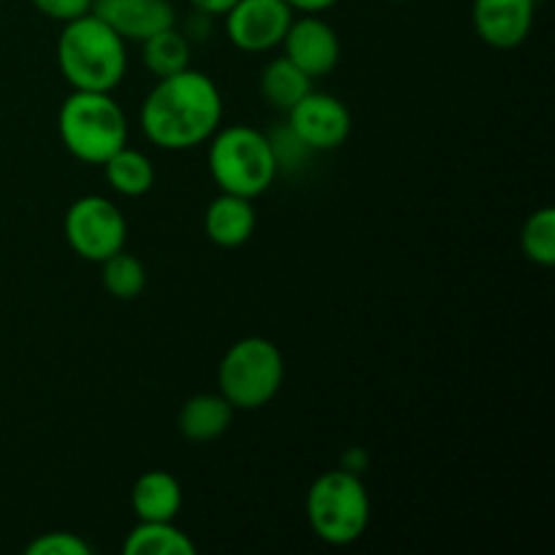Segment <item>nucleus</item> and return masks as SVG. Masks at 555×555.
Instances as JSON below:
<instances>
[{
	"label": "nucleus",
	"mask_w": 555,
	"mask_h": 555,
	"mask_svg": "<svg viewBox=\"0 0 555 555\" xmlns=\"http://www.w3.org/2000/svg\"><path fill=\"white\" fill-rule=\"evenodd\" d=\"M141 130L157 150L188 152L206 144L222 125V92L204 70L184 68L163 76L146 92Z\"/></svg>",
	"instance_id": "f257e3e1"
},
{
	"label": "nucleus",
	"mask_w": 555,
	"mask_h": 555,
	"mask_svg": "<svg viewBox=\"0 0 555 555\" xmlns=\"http://www.w3.org/2000/svg\"><path fill=\"white\" fill-rule=\"evenodd\" d=\"M54 54L70 90L114 92L128 70V41H122L95 11L65 22Z\"/></svg>",
	"instance_id": "f03ea898"
},
{
	"label": "nucleus",
	"mask_w": 555,
	"mask_h": 555,
	"mask_svg": "<svg viewBox=\"0 0 555 555\" xmlns=\"http://www.w3.org/2000/svg\"><path fill=\"white\" fill-rule=\"evenodd\" d=\"M57 133L76 160L103 166L128 144V117L112 92L70 90L57 112Z\"/></svg>",
	"instance_id": "7ed1b4c3"
},
{
	"label": "nucleus",
	"mask_w": 555,
	"mask_h": 555,
	"mask_svg": "<svg viewBox=\"0 0 555 555\" xmlns=\"http://www.w3.org/2000/svg\"><path fill=\"white\" fill-rule=\"evenodd\" d=\"M206 144H209V173L220 193L255 201L274 184L280 173L269 135L258 128L220 125Z\"/></svg>",
	"instance_id": "20e7f679"
},
{
	"label": "nucleus",
	"mask_w": 555,
	"mask_h": 555,
	"mask_svg": "<svg viewBox=\"0 0 555 555\" xmlns=\"http://www.w3.org/2000/svg\"><path fill=\"white\" fill-rule=\"evenodd\" d=\"M372 520V499L361 475L328 469L307 491V524L320 542L347 547L361 540Z\"/></svg>",
	"instance_id": "39448f33"
},
{
	"label": "nucleus",
	"mask_w": 555,
	"mask_h": 555,
	"mask_svg": "<svg viewBox=\"0 0 555 555\" xmlns=\"http://www.w3.org/2000/svg\"><path fill=\"white\" fill-rule=\"evenodd\" d=\"M285 383V361L274 341L244 336L231 345L217 366V388L233 410H263Z\"/></svg>",
	"instance_id": "423d86ee"
},
{
	"label": "nucleus",
	"mask_w": 555,
	"mask_h": 555,
	"mask_svg": "<svg viewBox=\"0 0 555 555\" xmlns=\"http://www.w3.org/2000/svg\"><path fill=\"white\" fill-rule=\"evenodd\" d=\"M65 242L81 260L101 263L108 255L125 249L128 220L114 201L103 195H81L65 211Z\"/></svg>",
	"instance_id": "0eeeda50"
},
{
	"label": "nucleus",
	"mask_w": 555,
	"mask_h": 555,
	"mask_svg": "<svg viewBox=\"0 0 555 555\" xmlns=\"http://www.w3.org/2000/svg\"><path fill=\"white\" fill-rule=\"evenodd\" d=\"M296 11L285 0H236L225 20V36L249 54L271 52L282 43Z\"/></svg>",
	"instance_id": "6e6552de"
},
{
	"label": "nucleus",
	"mask_w": 555,
	"mask_h": 555,
	"mask_svg": "<svg viewBox=\"0 0 555 555\" xmlns=\"http://www.w3.org/2000/svg\"><path fill=\"white\" fill-rule=\"evenodd\" d=\"M287 125L312 152H331L350 139L352 114L345 101L331 92L309 90L287 112Z\"/></svg>",
	"instance_id": "1a4fd4ad"
},
{
	"label": "nucleus",
	"mask_w": 555,
	"mask_h": 555,
	"mask_svg": "<svg viewBox=\"0 0 555 555\" xmlns=\"http://www.w3.org/2000/svg\"><path fill=\"white\" fill-rule=\"evenodd\" d=\"M280 47L285 49V57L291 60L293 65H298L309 79L328 76L331 70L339 65V36H336L334 27L325 20H320L318 14L293 16L291 27H287Z\"/></svg>",
	"instance_id": "9d476101"
},
{
	"label": "nucleus",
	"mask_w": 555,
	"mask_h": 555,
	"mask_svg": "<svg viewBox=\"0 0 555 555\" xmlns=\"http://www.w3.org/2000/svg\"><path fill=\"white\" fill-rule=\"evenodd\" d=\"M534 5L537 0H475V33L493 49L520 47L534 27Z\"/></svg>",
	"instance_id": "9b49d317"
},
{
	"label": "nucleus",
	"mask_w": 555,
	"mask_h": 555,
	"mask_svg": "<svg viewBox=\"0 0 555 555\" xmlns=\"http://www.w3.org/2000/svg\"><path fill=\"white\" fill-rule=\"evenodd\" d=\"M92 11L117 33L122 41L141 43L155 33L177 25L171 0H95Z\"/></svg>",
	"instance_id": "f8f14e48"
},
{
	"label": "nucleus",
	"mask_w": 555,
	"mask_h": 555,
	"mask_svg": "<svg viewBox=\"0 0 555 555\" xmlns=\"http://www.w3.org/2000/svg\"><path fill=\"white\" fill-rule=\"evenodd\" d=\"M255 222H258V215H255L253 201L242 198V195L220 193L206 206L204 231L211 244L233 249L253 238Z\"/></svg>",
	"instance_id": "ddd939ff"
},
{
	"label": "nucleus",
	"mask_w": 555,
	"mask_h": 555,
	"mask_svg": "<svg viewBox=\"0 0 555 555\" xmlns=\"http://www.w3.org/2000/svg\"><path fill=\"white\" fill-rule=\"evenodd\" d=\"M182 502V486L163 469L144 472L130 491V507L139 520H177Z\"/></svg>",
	"instance_id": "4468645a"
},
{
	"label": "nucleus",
	"mask_w": 555,
	"mask_h": 555,
	"mask_svg": "<svg viewBox=\"0 0 555 555\" xmlns=\"http://www.w3.org/2000/svg\"><path fill=\"white\" fill-rule=\"evenodd\" d=\"M233 406L222 393H198L179 410V434L190 442H215L231 428Z\"/></svg>",
	"instance_id": "2eb2a0df"
},
{
	"label": "nucleus",
	"mask_w": 555,
	"mask_h": 555,
	"mask_svg": "<svg viewBox=\"0 0 555 555\" xmlns=\"http://www.w3.org/2000/svg\"><path fill=\"white\" fill-rule=\"evenodd\" d=\"M195 542L173 520H139L125 537V555H195Z\"/></svg>",
	"instance_id": "dca6fc26"
},
{
	"label": "nucleus",
	"mask_w": 555,
	"mask_h": 555,
	"mask_svg": "<svg viewBox=\"0 0 555 555\" xmlns=\"http://www.w3.org/2000/svg\"><path fill=\"white\" fill-rule=\"evenodd\" d=\"M103 177L108 188L122 198H141L155 188V166L150 155L125 144L103 163Z\"/></svg>",
	"instance_id": "f3484780"
},
{
	"label": "nucleus",
	"mask_w": 555,
	"mask_h": 555,
	"mask_svg": "<svg viewBox=\"0 0 555 555\" xmlns=\"http://www.w3.org/2000/svg\"><path fill=\"white\" fill-rule=\"evenodd\" d=\"M309 90H312V79L298 65H293L285 54L269 60L263 65V74H260V95L276 112L287 114Z\"/></svg>",
	"instance_id": "a211bd4d"
},
{
	"label": "nucleus",
	"mask_w": 555,
	"mask_h": 555,
	"mask_svg": "<svg viewBox=\"0 0 555 555\" xmlns=\"http://www.w3.org/2000/svg\"><path fill=\"white\" fill-rule=\"evenodd\" d=\"M190 54H193V43L177 25L141 41V60L155 79L190 68Z\"/></svg>",
	"instance_id": "6ab92c4d"
},
{
	"label": "nucleus",
	"mask_w": 555,
	"mask_h": 555,
	"mask_svg": "<svg viewBox=\"0 0 555 555\" xmlns=\"http://www.w3.org/2000/svg\"><path fill=\"white\" fill-rule=\"evenodd\" d=\"M101 282L112 298H117V301H133V298H139L144 293L146 269L135 255L119 249V253L101 260Z\"/></svg>",
	"instance_id": "aec40b11"
},
{
	"label": "nucleus",
	"mask_w": 555,
	"mask_h": 555,
	"mask_svg": "<svg viewBox=\"0 0 555 555\" xmlns=\"http://www.w3.org/2000/svg\"><path fill=\"white\" fill-rule=\"evenodd\" d=\"M520 249H524L526 260L537 266H553L555 263V209L553 206H542L520 228Z\"/></svg>",
	"instance_id": "412c9836"
},
{
	"label": "nucleus",
	"mask_w": 555,
	"mask_h": 555,
	"mask_svg": "<svg viewBox=\"0 0 555 555\" xmlns=\"http://www.w3.org/2000/svg\"><path fill=\"white\" fill-rule=\"evenodd\" d=\"M269 135V144H271V152H274V160H276V168L280 171H285V168H296V166H304V163L309 160V155H312V150H309L307 144H304L301 139H298L296 133L291 130V125H280L276 130H271Z\"/></svg>",
	"instance_id": "4be33fe9"
},
{
	"label": "nucleus",
	"mask_w": 555,
	"mask_h": 555,
	"mask_svg": "<svg viewBox=\"0 0 555 555\" xmlns=\"http://www.w3.org/2000/svg\"><path fill=\"white\" fill-rule=\"evenodd\" d=\"M27 555H92V547L70 531H47L25 547Z\"/></svg>",
	"instance_id": "5701e85b"
},
{
	"label": "nucleus",
	"mask_w": 555,
	"mask_h": 555,
	"mask_svg": "<svg viewBox=\"0 0 555 555\" xmlns=\"http://www.w3.org/2000/svg\"><path fill=\"white\" fill-rule=\"evenodd\" d=\"M30 3L38 14H43L47 20H52V22H60V25H65V22L76 20V16L90 14L95 0H30Z\"/></svg>",
	"instance_id": "b1692460"
},
{
	"label": "nucleus",
	"mask_w": 555,
	"mask_h": 555,
	"mask_svg": "<svg viewBox=\"0 0 555 555\" xmlns=\"http://www.w3.org/2000/svg\"><path fill=\"white\" fill-rule=\"evenodd\" d=\"M190 5H193V11H201V14L215 20V16H225L236 5V0H190Z\"/></svg>",
	"instance_id": "393cba45"
},
{
	"label": "nucleus",
	"mask_w": 555,
	"mask_h": 555,
	"mask_svg": "<svg viewBox=\"0 0 555 555\" xmlns=\"http://www.w3.org/2000/svg\"><path fill=\"white\" fill-rule=\"evenodd\" d=\"M369 466V453L361 448H350L345 455H341V469L352 472V475H363Z\"/></svg>",
	"instance_id": "a878e982"
},
{
	"label": "nucleus",
	"mask_w": 555,
	"mask_h": 555,
	"mask_svg": "<svg viewBox=\"0 0 555 555\" xmlns=\"http://www.w3.org/2000/svg\"><path fill=\"white\" fill-rule=\"evenodd\" d=\"M285 3L298 14H323V11L334 9L339 0H285Z\"/></svg>",
	"instance_id": "bb28decb"
},
{
	"label": "nucleus",
	"mask_w": 555,
	"mask_h": 555,
	"mask_svg": "<svg viewBox=\"0 0 555 555\" xmlns=\"http://www.w3.org/2000/svg\"><path fill=\"white\" fill-rule=\"evenodd\" d=\"M393 3H410V0H393Z\"/></svg>",
	"instance_id": "cd10ccee"
}]
</instances>
